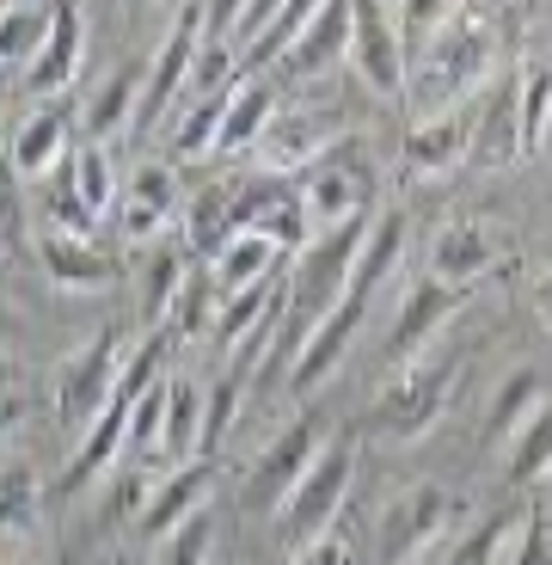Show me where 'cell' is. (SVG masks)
<instances>
[{
	"mask_svg": "<svg viewBox=\"0 0 552 565\" xmlns=\"http://www.w3.org/2000/svg\"><path fill=\"white\" fill-rule=\"evenodd\" d=\"M516 93H522V136H528V148H546V129H552V62H522V68H516Z\"/></svg>",
	"mask_w": 552,
	"mask_h": 565,
	"instance_id": "74e56055",
	"label": "cell"
},
{
	"mask_svg": "<svg viewBox=\"0 0 552 565\" xmlns=\"http://www.w3.org/2000/svg\"><path fill=\"white\" fill-rule=\"evenodd\" d=\"M454 308H461V289L424 270V277L405 289L399 313H393V344H387V356H393L399 369L418 363V356H430V339H436L442 326L454 320Z\"/></svg>",
	"mask_w": 552,
	"mask_h": 565,
	"instance_id": "7c38bea8",
	"label": "cell"
},
{
	"mask_svg": "<svg viewBox=\"0 0 552 565\" xmlns=\"http://www.w3.org/2000/svg\"><path fill=\"white\" fill-rule=\"evenodd\" d=\"M522 516H528V510H516V504H510V510H491V516H479L467 535L454 541V553H448L442 565H497V559H504V547H510V535L522 529Z\"/></svg>",
	"mask_w": 552,
	"mask_h": 565,
	"instance_id": "836d02e7",
	"label": "cell"
},
{
	"mask_svg": "<svg viewBox=\"0 0 552 565\" xmlns=\"http://www.w3.org/2000/svg\"><path fill=\"white\" fill-rule=\"evenodd\" d=\"M37 258H43V270H50V282H62V289H105V282L123 277V265H117L99 241H68L56 227L37 241Z\"/></svg>",
	"mask_w": 552,
	"mask_h": 565,
	"instance_id": "7402d4cb",
	"label": "cell"
},
{
	"mask_svg": "<svg viewBox=\"0 0 552 565\" xmlns=\"http://www.w3.org/2000/svg\"><path fill=\"white\" fill-rule=\"evenodd\" d=\"M184 270H191V258L178 253V241H172V246H154V258H148V277H142V313H148V320H160V326L172 320V301H178Z\"/></svg>",
	"mask_w": 552,
	"mask_h": 565,
	"instance_id": "8d00e7d4",
	"label": "cell"
},
{
	"mask_svg": "<svg viewBox=\"0 0 552 565\" xmlns=\"http://www.w3.org/2000/svg\"><path fill=\"white\" fill-rule=\"evenodd\" d=\"M301 198H307V222L313 234H332V227H350V222H368V198H375V172L362 160V141L344 136L320 167L307 172L301 184Z\"/></svg>",
	"mask_w": 552,
	"mask_h": 565,
	"instance_id": "8992f818",
	"label": "cell"
},
{
	"mask_svg": "<svg viewBox=\"0 0 552 565\" xmlns=\"http://www.w3.org/2000/svg\"><path fill=\"white\" fill-rule=\"evenodd\" d=\"M277 258H283V246L264 241V234H234V246H227L221 258H215V289L227 296H246V289H264V282H277Z\"/></svg>",
	"mask_w": 552,
	"mask_h": 565,
	"instance_id": "4316f807",
	"label": "cell"
},
{
	"mask_svg": "<svg viewBox=\"0 0 552 565\" xmlns=\"http://www.w3.org/2000/svg\"><path fill=\"white\" fill-rule=\"evenodd\" d=\"M528 154L522 136V93H516V74L485 86V99H473V160L479 167H510Z\"/></svg>",
	"mask_w": 552,
	"mask_h": 565,
	"instance_id": "5bb4252c",
	"label": "cell"
},
{
	"mask_svg": "<svg viewBox=\"0 0 552 565\" xmlns=\"http://www.w3.org/2000/svg\"><path fill=\"white\" fill-rule=\"evenodd\" d=\"M270 117H277V74H246V81L234 86V105H227L221 148H215V154H246V148H258Z\"/></svg>",
	"mask_w": 552,
	"mask_h": 565,
	"instance_id": "cb8c5ba5",
	"label": "cell"
},
{
	"mask_svg": "<svg viewBox=\"0 0 552 565\" xmlns=\"http://www.w3.org/2000/svg\"><path fill=\"white\" fill-rule=\"evenodd\" d=\"M485 68H491V19L473 13V7H454L448 25L436 31V43L424 50V62H411L418 117L461 111V99L485 81Z\"/></svg>",
	"mask_w": 552,
	"mask_h": 565,
	"instance_id": "6da1fadb",
	"label": "cell"
},
{
	"mask_svg": "<svg viewBox=\"0 0 552 565\" xmlns=\"http://www.w3.org/2000/svg\"><path fill=\"white\" fill-rule=\"evenodd\" d=\"M399 253H405V210H381L375 215V227H368V246H362V265H356V282L350 296H375L387 277H393Z\"/></svg>",
	"mask_w": 552,
	"mask_h": 565,
	"instance_id": "4dcf8cb0",
	"label": "cell"
},
{
	"mask_svg": "<svg viewBox=\"0 0 552 565\" xmlns=\"http://www.w3.org/2000/svg\"><path fill=\"white\" fill-rule=\"evenodd\" d=\"M234 222H240V234H264V241H277L289 253H307L313 246V222H307V198H301L289 179H270V172H258L246 191H234Z\"/></svg>",
	"mask_w": 552,
	"mask_h": 565,
	"instance_id": "30bf717a",
	"label": "cell"
},
{
	"mask_svg": "<svg viewBox=\"0 0 552 565\" xmlns=\"http://www.w3.org/2000/svg\"><path fill=\"white\" fill-rule=\"evenodd\" d=\"M203 430H209V394L197 382H166V430H160V461H209L203 455Z\"/></svg>",
	"mask_w": 552,
	"mask_h": 565,
	"instance_id": "603a6c76",
	"label": "cell"
},
{
	"mask_svg": "<svg viewBox=\"0 0 552 565\" xmlns=\"http://www.w3.org/2000/svg\"><path fill=\"white\" fill-rule=\"evenodd\" d=\"M209 486H215V461H184V467H172L166 480L154 486L148 510H142V535H148V541L178 535L191 516H203V510H209Z\"/></svg>",
	"mask_w": 552,
	"mask_h": 565,
	"instance_id": "e0dca14e",
	"label": "cell"
},
{
	"mask_svg": "<svg viewBox=\"0 0 552 565\" xmlns=\"http://www.w3.org/2000/svg\"><path fill=\"white\" fill-rule=\"evenodd\" d=\"M344 141L338 117L326 111H307V105H289V111L270 117L264 141H258V167L270 172V179H295V172H313L320 160L332 154Z\"/></svg>",
	"mask_w": 552,
	"mask_h": 565,
	"instance_id": "9c48e42d",
	"label": "cell"
},
{
	"mask_svg": "<svg viewBox=\"0 0 552 565\" xmlns=\"http://www.w3.org/2000/svg\"><path fill=\"white\" fill-rule=\"evenodd\" d=\"M50 31H56V7H25V0H7V7H0V56H7V68H13L19 81H25V68L43 56Z\"/></svg>",
	"mask_w": 552,
	"mask_h": 565,
	"instance_id": "f1b7e54d",
	"label": "cell"
},
{
	"mask_svg": "<svg viewBox=\"0 0 552 565\" xmlns=\"http://www.w3.org/2000/svg\"><path fill=\"white\" fill-rule=\"evenodd\" d=\"M534 313H540V326L552 332V265H546V277L534 282Z\"/></svg>",
	"mask_w": 552,
	"mask_h": 565,
	"instance_id": "bcb514c9",
	"label": "cell"
},
{
	"mask_svg": "<svg viewBox=\"0 0 552 565\" xmlns=\"http://www.w3.org/2000/svg\"><path fill=\"white\" fill-rule=\"evenodd\" d=\"M209 541H215V516L203 510V516H191L178 535L154 541V559L148 565H209Z\"/></svg>",
	"mask_w": 552,
	"mask_h": 565,
	"instance_id": "ab89813d",
	"label": "cell"
},
{
	"mask_svg": "<svg viewBox=\"0 0 552 565\" xmlns=\"http://www.w3.org/2000/svg\"><path fill=\"white\" fill-rule=\"evenodd\" d=\"M326 449V430H320V418L313 412H301V418H289L277 437L258 449L252 473H246V504L252 510H283L289 498H295L301 473L313 467V455Z\"/></svg>",
	"mask_w": 552,
	"mask_h": 565,
	"instance_id": "52a82bcc",
	"label": "cell"
},
{
	"mask_svg": "<svg viewBox=\"0 0 552 565\" xmlns=\"http://www.w3.org/2000/svg\"><path fill=\"white\" fill-rule=\"evenodd\" d=\"M448 394H454V356L448 351H430V356H418V363H405L393 382L381 387V399H375V437L381 443L424 437L430 424L442 418Z\"/></svg>",
	"mask_w": 552,
	"mask_h": 565,
	"instance_id": "3957f363",
	"label": "cell"
},
{
	"mask_svg": "<svg viewBox=\"0 0 552 565\" xmlns=\"http://www.w3.org/2000/svg\"><path fill=\"white\" fill-rule=\"evenodd\" d=\"M0 222H7V258H19V253H25V210H19L13 191L0 198Z\"/></svg>",
	"mask_w": 552,
	"mask_h": 565,
	"instance_id": "ee69618b",
	"label": "cell"
},
{
	"mask_svg": "<svg viewBox=\"0 0 552 565\" xmlns=\"http://www.w3.org/2000/svg\"><path fill=\"white\" fill-rule=\"evenodd\" d=\"M0 504H7V535L13 541L37 523V480H31V467L19 455H7V498Z\"/></svg>",
	"mask_w": 552,
	"mask_h": 565,
	"instance_id": "60d3db41",
	"label": "cell"
},
{
	"mask_svg": "<svg viewBox=\"0 0 552 565\" xmlns=\"http://www.w3.org/2000/svg\"><path fill=\"white\" fill-rule=\"evenodd\" d=\"M350 480H356V443L350 437H326V449L313 455V467L301 473L295 498L283 504V535L289 547H313V541L332 535V516L344 510L350 498Z\"/></svg>",
	"mask_w": 552,
	"mask_h": 565,
	"instance_id": "277c9868",
	"label": "cell"
},
{
	"mask_svg": "<svg viewBox=\"0 0 552 565\" xmlns=\"http://www.w3.org/2000/svg\"><path fill=\"white\" fill-rule=\"evenodd\" d=\"M117 222H123L129 241H160V234L178 222V179H172L166 160H148V167L129 172L123 203H117Z\"/></svg>",
	"mask_w": 552,
	"mask_h": 565,
	"instance_id": "2e32d148",
	"label": "cell"
},
{
	"mask_svg": "<svg viewBox=\"0 0 552 565\" xmlns=\"http://www.w3.org/2000/svg\"><path fill=\"white\" fill-rule=\"evenodd\" d=\"M497 565H552V529H546L540 510H528V516H522V529L510 535V547H504V559H497Z\"/></svg>",
	"mask_w": 552,
	"mask_h": 565,
	"instance_id": "7bdbcfd3",
	"label": "cell"
},
{
	"mask_svg": "<svg viewBox=\"0 0 552 565\" xmlns=\"http://www.w3.org/2000/svg\"><path fill=\"white\" fill-rule=\"evenodd\" d=\"M350 31H356V7L350 0H326V7H313L307 31L295 38L283 62H277V81H313V74H326L332 62H350Z\"/></svg>",
	"mask_w": 552,
	"mask_h": 565,
	"instance_id": "9a60e30c",
	"label": "cell"
},
{
	"mask_svg": "<svg viewBox=\"0 0 552 565\" xmlns=\"http://www.w3.org/2000/svg\"><path fill=\"white\" fill-rule=\"evenodd\" d=\"M68 179H74V191H80V203L93 215H105L111 203H123V184H117V172H111V160H105L99 141H80V148L68 154Z\"/></svg>",
	"mask_w": 552,
	"mask_h": 565,
	"instance_id": "d590c367",
	"label": "cell"
},
{
	"mask_svg": "<svg viewBox=\"0 0 552 565\" xmlns=\"http://www.w3.org/2000/svg\"><path fill=\"white\" fill-rule=\"evenodd\" d=\"M546 473H552V399L522 437L510 443V486H534V480H546Z\"/></svg>",
	"mask_w": 552,
	"mask_h": 565,
	"instance_id": "f35d334b",
	"label": "cell"
},
{
	"mask_svg": "<svg viewBox=\"0 0 552 565\" xmlns=\"http://www.w3.org/2000/svg\"><path fill=\"white\" fill-rule=\"evenodd\" d=\"M86 62V19L80 7H68V0H56V31H50V43H43V56L25 68V93H62V86L80 74Z\"/></svg>",
	"mask_w": 552,
	"mask_h": 565,
	"instance_id": "44dd1931",
	"label": "cell"
},
{
	"mask_svg": "<svg viewBox=\"0 0 552 565\" xmlns=\"http://www.w3.org/2000/svg\"><path fill=\"white\" fill-rule=\"evenodd\" d=\"M136 111H142V74H136V68H111V74H105V86L93 93V105H86V136H93V141L117 136L123 124H136Z\"/></svg>",
	"mask_w": 552,
	"mask_h": 565,
	"instance_id": "1f68e13d",
	"label": "cell"
},
{
	"mask_svg": "<svg viewBox=\"0 0 552 565\" xmlns=\"http://www.w3.org/2000/svg\"><path fill=\"white\" fill-rule=\"evenodd\" d=\"M546 382H540V369H510L504 382H497V394H491V412H485V443L491 449H510L516 437H522L528 424L546 412Z\"/></svg>",
	"mask_w": 552,
	"mask_h": 565,
	"instance_id": "d6986e66",
	"label": "cell"
},
{
	"mask_svg": "<svg viewBox=\"0 0 552 565\" xmlns=\"http://www.w3.org/2000/svg\"><path fill=\"white\" fill-rule=\"evenodd\" d=\"M50 222H56V234H68V241H99V215L80 203L74 179H62L56 191H50Z\"/></svg>",
	"mask_w": 552,
	"mask_h": 565,
	"instance_id": "b9f144b4",
	"label": "cell"
},
{
	"mask_svg": "<svg viewBox=\"0 0 552 565\" xmlns=\"http://www.w3.org/2000/svg\"><path fill=\"white\" fill-rule=\"evenodd\" d=\"M240 222H234V198H227L221 184H203L197 198L184 203V246L197 253V265H215V258L234 246Z\"/></svg>",
	"mask_w": 552,
	"mask_h": 565,
	"instance_id": "484cf974",
	"label": "cell"
},
{
	"mask_svg": "<svg viewBox=\"0 0 552 565\" xmlns=\"http://www.w3.org/2000/svg\"><path fill=\"white\" fill-rule=\"evenodd\" d=\"M277 282H264V289H246V296H227L221 313H215V344H227V351H240L252 332H264L270 320H277Z\"/></svg>",
	"mask_w": 552,
	"mask_h": 565,
	"instance_id": "e575fe53",
	"label": "cell"
},
{
	"mask_svg": "<svg viewBox=\"0 0 552 565\" xmlns=\"http://www.w3.org/2000/svg\"><path fill=\"white\" fill-rule=\"evenodd\" d=\"M350 68L362 74L381 99H405L411 74H405V43H399V25L387 7L375 0H356V31H350Z\"/></svg>",
	"mask_w": 552,
	"mask_h": 565,
	"instance_id": "8fae6325",
	"label": "cell"
},
{
	"mask_svg": "<svg viewBox=\"0 0 552 565\" xmlns=\"http://www.w3.org/2000/svg\"><path fill=\"white\" fill-rule=\"evenodd\" d=\"M362 313H368V301L350 296L338 313H326V320L313 326L307 344H301V356H295V369H289V394H307V387H320L332 369L344 363V351H350L356 332H362Z\"/></svg>",
	"mask_w": 552,
	"mask_h": 565,
	"instance_id": "ac0fdd59",
	"label": "cell"
},
{
	"mask_svg": "<svg viewBox=\"0 0 552 565\" xmlns=\"http://www.w3.org/2000/svg\"><path fill=\"white\" fill-rule=\"evenodd\" d=\"M37 565H62V559H37Z\"/></svg>",
	"mask_w": 552,
	"mask_h": 565,
	"instance_id": "7dc6e473",
	"label": "cell"
},
{
	"mask_svg": "<svg viewBox=\"0 0 552 565\" xmlns=\"http://www.w3.org/2000/svg\"><path fill=\"white\" fill-rule=\"evenodd\" d=\"M399 160H405V179H442V172L467 167L473 160V111L461 105V111H442V117H418L405 129Z\"/></svg>",
	"mask_w": 552,
	"mask_h": 565,
	"instance_id": "4fadbf2b",
	"label": "cell"
},
{
	"mask_svg": "<svg viewBox=\"0 0 552 565\" xmlns=\"http://www.w3.org/2000/svg\"><path fill=\"white\" fill-rule=\"evenodd\" d=\"M368 227L375 222H350V227H332V234H313V246L295 258V277H289V313H295V326H320L326 313H338L344 301H350Z\"/></svg>",
	"mask_w": 552,
	"mask_h": 565,
	"instance_id": "7a4b0ae2",
	"label": "cell"
},
{
	"mask_svg": "<svg viewBox=\"0 0 552 565\" xmlns=\"http://www.w3.org/2000/svg\"><path fill=\"white\" fill-rule=\"evenodd\" d=\"M62 148H68V117L62 111H31L25 124H13V148H7V160H13L19 179H43V172L62 160Z\"/></svg>",
	"mask_w": 552,
	"mask_h": 565,
	"instance_id": "83f0119b",
	"label": "cell"
},
{
	"mask_svg": "<svg viewBox=\"0 0 552 565\" xmlns=\"http://www.w3.org/2000/svg\"><path fill=\"white\" fill-rule=\"evenodd\" d=\"M497 265V241L485 222H448L430 241V277L454 282V289H467L473 277H485V270Z\"/></svg>",
	"mask_w": 552,
	"mask_h": 565,
	"instance_id": "ffe728a7",
	"label": "cell"
},
{
	"mask_svg": "<svg viewBox=\"0 0 552 565\" xmlns=\"http://www.w3.org/2000/svg\"><path fill=\"white\" fill-rule=\"evenodd\" d=\"M227 105H234V86H227V93H209V99H191V111L172 124V154H178V160L215 154V148H221Z\"/></svg>",
	"mask_w": 552,
	"mask_h": 565,
	"instance_id": "d6a6232c",
	"label": "cell"
},
{
	"mask_svg": "<svg viewBox=\"0 0 552 565\" xmlns=\"http://www.w3.org/2000/svg\"><path fill=\"white\" fill-rule=\"evenodd\" d=\"M129 412H136L129 399H111V406H105V418L80 437V449H74L68 473H62V492H80V486H93L105 467H111L117 455L129 449Z\"/></svg>",
	"mask_w": 552,
	"mask_h": 565,
	"instance_id": "d4e9b609",
	"label": "cell"
},
{
	"mask_svg": "<svg viewBox=\"0 0 552 565\" xmlns=\"http://www.w3.org/2000/svg\"><path fill=\"white\" fill-rule=\"evenodd\" d=\"M295 565H350V547L338 535H326V541H313V547H301Z\"/></svg>",
	"mask_w": 552,
	"mask_h": 565,
	"instance_id": "f6af8a7d",
	"label": "cell"
},
{
	"mask_svg": "<svg viewBox=\"0 0 552 565\" xmlns=\"http://www.w3.org/2000/svg\"><path fill=\"white\" fill-rule=\"evenodd\" d=\"M117 382H123V351H117V332L105 326V332H93L56 375L62 430H68V437H86V430L105 418V406L117 399Z\"/></svg>",
	"mask_w": 552,
	"mask_h": 565,
	"instance_id": "5b68a950",
	"label": "cell"
},
{
	"mask_svg": "<svg viewBox=\"0 0 552 565\" xmlns=\"http://www.w3.org/2000/svg\"><path fill=\"white\" fill-rule=\"evenodd\" d=\"M546 529H552V516H546Z\"/></svg>",
	"mask_w": 552,
	"mask_h": 565,
	"instance_id": "c3c4849f",
	"label": "cell"
},
{
	"mask_svg": "<svg viewBox=\"0 0 552 565\" xmlns=\"http://www.w3.org/2000/svg\"><path fill=\"white\" fill-rule=\"evenodd\" d=\"M448 523H454V492L448 486H436V480L405 486V492L381 510V529H375V535H381V565L424 559V553L448 535Z\"/></svg>",
	"mask_w": 552,
	"mask_h": 565,
	"instance_id": "ba28073f",
	"label": "cell"
},
{
	"mask_svg": "<svg viewBox=\"0 0 552 565\" xmlns=\"http://www.w3.org/2000/svg\"><path fill=\"white\" fill-rule=\"evenodd\" d=\"M215 313H221L215 270L191 258V270H184V282H178V301H172L166 332H178V339H215Z\"/></svg>",
	"mask_w": 552,
	"mask_h": 565,
	"instance_id": "f546056e",
	"label": "cell"
}]
</instances>
